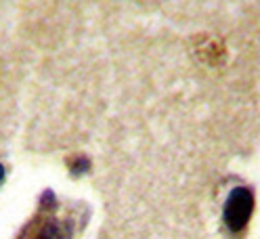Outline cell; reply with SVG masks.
I'll return each mask as SVG.
<instances>
[{"label": "cell", "instance_id": "6da1fadb", "mask_svg": "<svg viewBox=\"0 0 260 239\" xmlns=\"http://www.w3.org/2000/svg\"><path fill=\"white\" fill-rule=\"evenodd\" d=\"M254 210V195L246 187H237L231 191L229 199L224 203V225L233 233L241 231L248 225V220Z\"/></svg>", "mask_w": 260, "mask_h": 239}, {"label": "cell", "instance_id": "277c9868", "mask_svg": "<svg viewBox=\"0 0 260 239\" xmlns=\"http://www.w3.org/2000/svg\"><path fill=\"white\" fill-rule=\"evenodd\" d=\"M3 177H5V168L0 166V181H3Z\"/></svg>", "mask_w": 260, "mask_h": 239}, {"label": "cell", "instance_id": "7a4b0ae2", "mask_svg": "<svg viewBox=\"0 0 260 239\" xmlns=\"http://www.w3.org/2000/svg\"><path fill=\"white\" fill-rule=\"evenodd\" d=\"M34 239H70V227L59 220H48L36 233Z\"/></svg>", "mask_w": 260, "mask_h": 239}, {"label": "cell", "instance_id": "3957f363", "mask_svg": "<svg viewBox=\"0 0 260 239\" xmlns=\"http://www.w3.org/2000/svg\"><path fill=\"white\" fill-rule=\"evenodd\" d=\"M88 159L86 157H82V155H78L76 159H72V172L74 174H82V172H86L88 170Z\"/></svg>", "mask_w": 260, "mask_h": 239}]
</instances>
